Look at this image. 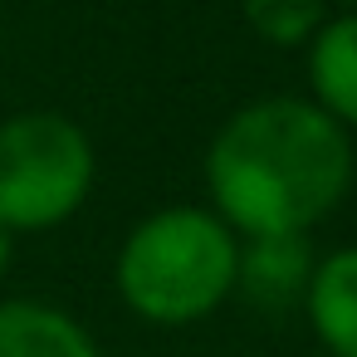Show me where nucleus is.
Returning <instances> with one entry per match:
<instances>
[{
  "instance_id": "obj_1",
  "label": "nucleus",
  "mask_w": 357,
  "mask_h": 357,
  "mask_svg": "<svg viewBox=\"0 0 357 357\" xmlns=\"http://www.w3.org/2000/svg\"><path fill=\"white\" fill-rule=\"evenodd\" d=\"M352 186V132L313 98H255L206 147L211 211L240 235H308Z\"/></svg>"
},
{
  "instance_id": "obj_2",
  "label": "nucleus",
  "mask_w": 357,
  "mask_h": 357,
  "mask_svg": "<svg viewBox=\"0 0 357 357\" xmlns=\"http://www.w3.org/2000/svg\"><path fill=\"white\" fill-rule=\"evenodd\" d=\"M240 279V235L211 206H167L142 215L113 259L118 298L152 328L211 318Z\"/></svg>"
},
{
  "instance_id": "obj_3",
  "label": "nucleus",
  "mask_w": 357,
  "mask_h": 357,
  "mask_svg": "<svg viewBox=\"0 0 357 357\" xmlns=\"http://www.w3.org/2000/svg\"><path fill=\"white\" fill-rule=\"evenodd\" d=\"M98 181L89 132L50 108L0 123V225L30 235L74 220Z\"/></svg>"
},
{
  "instance_id": "obj_4",
  "label": "nucleus",
  "mask_w": 357,
  "mask_h": 357,
  "mask_svg": "<svg viewBox=\"0 0 357 357\" xmlns=\"http://www.w3.org/2000/svg\"><path fill=\"white\" fill-rule=\"evenodd\" d=\"M308 98L347 132H357V10L328 15L318 35L303 45Z\"/></svg>"
},
{
  "instance_id": "obj_5",
  "label": "nucleus",
  "mask_w": 357,
  "mask_h": 357,
  "mask_svg": "<svg viewBox=\"0 0 357 357\" xmlns=\"http://www.w3.org/2000/svg\"><path fill=\"white\" fill-rule=\"evenodd\" d=\"M298 303L328 357H357V245H342L313 259V274Z\"/></svg>"
},
{
  "instance_id": "obj_6",
  "label": "nucleus",
  "mask_w": 357,
  "mask_h": 357,
  "mask_svg": "<svg viewBox=\"0 0 357 357\" xmlns=\"http://www.w3.org/2000/svg\"><path fill=\"white\" fill-rule=\"evenodd\" d=\"M0 357H103V347L74 313L45 298H6L0 303Z\"/></svg>"
},
{
  "instance_id": "obj_7",
  "label": "nucleus",
  "mask_w": 357,
  "mask_h": 357,
  "mask_svg": "<svg viewBox=\"0 0 357 357\" xmlns=\"http://www.w3.org/2000/svg\"><path fill=\"white\" fill-rule=\"evenodd\" d=\"M308 274H313V250H308L303 235H255V240H240V279H235V289H245L255 303L279 308V303L303 298Z\"/></svg>"
},
{
  "instance_id": "obj_8",
  "label": "nucleus",
  "mask_w": 357,
  "mask_h": 357,
  "mask_svg": "<svg viewBox=\"0 0 357 357\" xmlns=\"http://www.w3.org/2000/svg\"><path fill=\"white\" fill-rule=\"evenodd\" d=\"M240 15L269 50H303L328 20V0H240Z\"/></svg>"
},
{
  "instance_id": "obj_9",
  "label": "nucleus",
  "mask_w": 357,
  "mask_h": 357,
  "mask_svg": "<svg viewBox=\"0 0 357 357\" xmlns=\"http://www.w3.org/2000/svg\"><path fill=\"white\" fill-rule=\"evenodd\" d=\"M10 259H15V230L0 225V279L10 274Z\"/></svg>"
},
{
  "instance_id": "obj_10",
  "label": "nucleus",
  "mask_w": 357,
  "mask_h": 357,
  "mask_svg": "<svg viewBox=\"0 0 357 357\" xmlns=\"http://www.w3.org/2000/svg\"><path fill=\"white\" fill-rule=\"evenodd\" d=\"M328 6H337V10H357V0H328Z\"/></svg>"
}]
</instances>
